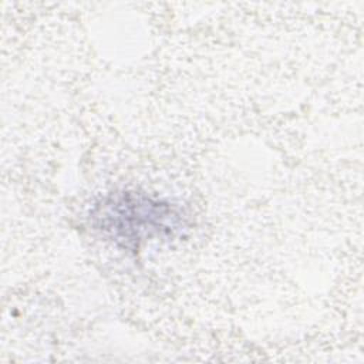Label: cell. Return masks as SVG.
<instances>
[{
	"mask_svg": "<svg viewBox=\"0 0 364 364\" xmlns=\"http://www.w3.org/2000/svg\"><path fill=\"white\" fill-rule=\"evenodd\" d=\"M91 219L104 236L129 249L149 239L172 237L185 228L179 206L136 191L107 195L95 205Z\"/></svg>",
	"mask_w": 364,
	"mask_h": 364,
	"instance_id": "obj_1",
	"label": "cell"
}]
</instances>
